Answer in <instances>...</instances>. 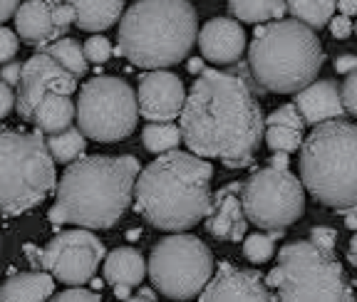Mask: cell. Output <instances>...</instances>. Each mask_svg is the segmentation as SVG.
Masks as SVG:
<instances>
[{"label": "cell", "mask_w": 357, "mask_h": 302, "mask_svg": "<svg viewBox=\"0 0 357 302\" xmlns=\"http://www.w3.org/2000/svg\"><path fill=\"white\" fill-rule=\"evenodd\" d=\"M13 109H15V92H13V84H8L6 79H0V119H6Z\"/></svg>", "instance_id": "37"}, {"label": "cell", "mask_w": 357, "mask_h": 302, "mask_svg": "<svg viewBox=\"0 0 357 302\" xmlns=\"http://www.w3.org/2000/svg\"><path fill=\"white\" fill-rule=\"evenodd\" d=\"M271 166L288 168V154H285V151H273V157H271Z\"/></svg>", "instance_id": "42"}, {"label": "cell", "mask_w": 357, "mask_h": 302, "mask_svg": "<svg viewBox=\"0 0 357 302\" xmlns=\"http://www.w3.org/2000/svg\"><path fill=\"white\" fill-rule=\"evenodd\" d=\"M20 72H22V65L20 62H6V67H3V72H0V77L6 79L8 84H17L20 82Z\"/></svg>", "instance_id": "39"}, {"label": "cell", "mask_w": 357, "mask_h": 302, "mask_svg": "<svg viewBox=\"0 0 357 302\" xmlns=\"http://www.w3.org/2000/svg\"><path fill=\"white\" fill-rule=\"evenodd\" d=\"M137 157H79L67 164L57 184L50 223H73L89 230L117 225L134 201V184L139 176Z\"/></svg>", "instance_id": "3"}, {"label": "cell", "mask_w": 357, "mask_h": 302, "mask_svg": "<svg viewBox=\"0 0 357 302\" xmlns=\"http://www.w3.org/2000/svg\"><path fill=\"white\" fill-rule=\"evenodd\" d=\"M142 141L151 154H164V151L176 149L184 141V136H181V127H176L174 122H149L142 132Z\"/></svg>", "instance_id": "29"}, {"label": "cell", "mask_w": 357, "mask_h": 302, "mask_svg": "<svg viewBox=\"0 0 357 302\" xmlns=\"http://www.w3.org/2000/svg\"><path fill=\"white\" fill-rule=\"evenodd\" d=\"M357 70V55H350V52H345V55H337L335 57V72L337 74H350Z\"/></svg>", "instance_id": "38"}, {"label": "cell", "mask_w": 357, "mask_h": 302, "mask_svg": "<svg viewBox=\"0 0 357 302\" xmlns=\"http://www.w3.org/2000/svg\"><path fill=\"white\" fill-rule=\"evenodd\" d=\"M47 149H50L55 164H70L79 159L87 149V136L79 127H67L57 134H47Z\"/></svg>", "instance_id": "27"}, {"label": "cell", "mask_w": 357, "mask_h": 302, "mask_svg": "<svg viewBox=\"0 0 357 302\" xmlns=\"http://www.w3.org/2000/svg\"><path fill=\"white\" fill-rule=\"evenodd\" d=\"M241 201L248 223L261 230H285L303 218L305 186L290 168L266 166L243 181Z\"/></svg>", "instance_id": "11"}, {"label": "cell", "mask_w": 357, "mask_h": 302, "mask_svg": "<svg viewBox=\"0 0 357 302\" xmlns=\"http://www.w3.org/2000/svg\"><path fill=\"white\" fill-rule=\"evenodd\" d=\"M325 65V50L310 25L301 20H273L256 28L248 47V70L263 92L296 95L315 82Z\"/></svg>", "instance_id": "5"}, {"label": "cell", "mask_w": 357, "mask_h": 302, "mask_svg": "<svg viewBox=\"0 0 357 302\" xmlns=\"http://www.w3.org/2000/svg\"><path fill=\"white\" fill-rule=\"evenodd\" d=\"M102 295L95 290H87L82 285H70L65 292L55 295V302H100Z\"/></svg>", "instance_id": "33"}, {"label": "cell", "mask_w": 357, "mask_h": 302, "mask_svg": "<svg viewBox=\"0 0 357 302\" xmlns=\"http://www.w3.org/2000/svg\"><path fill=\"white\" fill-rule=\"evenodd\" d=\"M342 216H345V225L350 230H357V206L355 208H347V211H342Z\"/></svg>", "instance_id": "45"}, {"label": "cell", "mask_w": 357, "mask_h": 302, "mask_svg": "<svg viewBox=\"0 0 357 302\" xmlns=\"http://www.w3.org/2000/svg\"><path fill=\"white\" fill-rule=\"evenodd\" d=\"M67 3L75 6L77 13L75 25L84 33H102L112 28L124 10V0H67Z\"/></svg>", "instance_id": "23"}, {"label": "cell", "mask_w": 357, "mask_h": 302, "mask_svg": "<svg viewBox=\"0 0 357 302\" xmlns=\"http://www.w3.org/2000/svg\"><path fill=\"white\" fill-rule=\"evenodd\" d=\"M127 238H132V241H134V238H139V230H129Z\"/></svg>", "instance_id": "48"}, {"label": "cell", "mask_w": 357, "mask_h": 302, "mask_svg": "<svg viewBox=\"0 0 357 302\" xmlns=\"http://www.w3.org/2000/svg\"><path fill=\"white\" fill-rule=\"evenodd\" d=\"M340 95H342V104H345V112L357 117V70L345 77Z\"/></svg>", "instance_id": "34"}, {"label": "cell", "mask_w": 357, "mask_h": 302, "mask_svg": "<svg viewBox=\"0 0 357 302\" xmlns=\"http://www.w3.org/2000/svg\"><path fill=\"white\" fill-rule=\"evenodd\" d=\"M132 300H137V302H154L156 295H154V290H149V287H142L137 295H132Z\"/></svg>", "instance_id": "46"}, {"label": "cell", "mask_w": 357, "mask_h": 302, "mask_svg": "<svg viewBox=\"0 0 357 302\" xmlns=\"http://www.w3.org/2000/svg\"><path fill=\"white\" fill-rule=\"evenodd\" d=\"M77 90V74L62 67L55 57L35 52L25 65H22L20 82L15 92V112L25 122H33L35 106L47 92H60V95H73Z\"/></svg>", "instance_id": "13"}, {"label": "cell", "mask_w": 357, "mask_h": 302, "mask_svg": "<svg viewBox=\"0 0 357 302\" xmlns=\"http://www.w3.org/2000/svg\"><path fill=\"white\" fill-rule=\"evenodd\" d=\"M293 102L301 109L307 127L330 122V119H342L347 114L345 104H342L340 90L330 79H315V82H310L301 92H296Z\"/></svg>", "instance_id": "18"}, {"label": "cell", "mask_w": 357, "mask_h": 302, "mask_svg": "<svg viewBox=\"0 0 357 302\" xmlns=\"http://www.w3.org/2000/svg\"><path fill=\"white\" fill-rule=\"evenodd\" d=\"M301 181L318 203L337 213L357 206V124H315L301 146Z\"/></svg>", "instance_id": "6"}, {"label": "cell", "mask_w": 357, "mask_h": 302, "mask_svg": "<svg viewBox=\"0 0 357 302\" xmlns=\"http://www.w3.org/2000/svg\"><path fill=\"white\" fill-rule=\"evenodd\" d=\"M137 92L119 77H92L82 84L77 100V124L84 136L102 144L122 141L137 129Z\"/></svg>", "instance_id": "10"}, {"label": "cell", "mask_w": 357, "mask_h": 302, "mask_svg": "<svg viewBox=\"0 0 357 302\" xmlns=\"http://www.w3.org/2000/svg\"><path fill=\"white\" fill-rule=\"evenodd\" d=\"M105 243L89 228L62 230L40 251V265L65 285H84L105 260Z\"/></svg>", "instance_id": "12"}, {"label": "cell", "mask_w": 357, "mask_h": 302, "mask_svg": "<svg viewBox=\"0 0 357 302\" xmlns=\"http://www.w3.org/2000/svg\"><path fill=\"white\" fill-rule=\"evenodd\" d=\"M146 275V263L139 251L134 248H114L109 255H105V280L109 285H142Z\"/></svg>", "instance_id": "24"}, {"label": "cell", "mask_w": 357, "mask_h": 302, "mask_svg": "<svg viewBox=\"0 0 357 302\" xmlns=\"http://www.w3.org/2000/svg\"><path fill=\"white\" fill-rule=\"evenodd\" d=\"M285 8L296 20L310 25L312 30H320L335 15L337 0H285Z\"/></svg>", "instance_id": "28"}, {"label": "cell", "mask_w": 357, "mask_h": 302, "mask_svg": "<svg viewBox=\"0 0 357 302\" xmlns=\"http://www.w3.org/2000/svg\"><path fill=\"white\" fill-rule=\"evenodd\" d=\"M352 238H350V248H347V260H350V265H355L357 268V230H352Z\"/></svg>", "instance_id": "44"}, {"label": "cell", "mask_w": 357, "mask_h": 302, "mask_svg": "<svg viewBox=\"0 0 357 302\" xmlns=\"http://www.w3.org/2000/svg\"><path fill=\"white\" fill-rule=\"evenodd\" d=\"M38 52H45V55L55 57L62 67H67L73 74H77V77H84V74H87V55H84V45H79L77 40L62 35V38L50 40V42L40 45Z\"/></svg>", "instance_id": "26"}, {"label": "cell", "mask_w": 357, "mask_h": 302, "mask_svg": "<svg viewBox=\"0 0 357 302\" xmlns=\"http://www.w3.org/2000/svg\"><path fill=\"white\" fill-rule=\"evenodd\" d=\"M199 20L189 0H137L119 23V55L142 70H167L189 57Z\"/></svg>", "instance_id": "4"}, {"label": "cell", "mask_w": 357, "mask_h": 302, "mask_svg": "<svg viewBox=\"0 0 357 302\" xmlns=\"http://www.w3.org/2000/svg\"><path fill=\"white\" fill-rule=\"evenodd\" d=\"M199 50L204 60L234 65L245 50V33L234 17H213L199 30Z\"/></svg>", "instance_id": "17"}, {"label": "cell", "mask_w": 357, "mask_h": 302, "mask_svg": "<svg viewBox=\"0 0 357 302\" xmlns=\"http://www.w3.org/2000/svg\"><path fill=\"white\" fill-rule=\"evenodd\" d=\"M337 10L347 17H355L357 15V0H337Z\"/></svg>", "instance_id": "41"}, {"label": "cell", "mask_w": 357, "mask_h": 302, "mask_svg": "<svg viewBox=\"0 0 357 302\" xmlns=\"http://www.w3.org/2000/svg\"><path fill=\"white\" fill-rule=\"evenodd\" d=\"M213 166L194 151H164L134 184V208L149 225L178 233L199 225L211 208Z\"/></svg>", "instance_id": "2"}, {"label": "cell", "mask_w": 357, "mask_h": 302, "mask_svg": "<svg viewBox=\"0 0 357 302\" xmlns=\"http://www.w3.org/2000/svg\"><path fill=\"white\" fill-rule=\"evenodd\" d=\"M73 119H77V104L70 100V95L47 92L38 102L33 114V122L43 134H57L62 129L73 127Z\"/></svg>", "instance_id": "21"}, {"label": "cell", "mask_w": 357, "mask_h": 302, "mask_svg": "<svg viewBox=\"0 0 357 302\" xmlns=\"http://www.w3.org/2000/svg\"><path fill=\"white\" fill-rule=\"evenodd\" d=\"M178 127L189 151L243 168L263 144L266 117L243 74L204 70L186 95Z\"/></svg>", "instance_id": "1"}, {"label": "cell", "mask_w": 357, "mask_h": 302, "mask_svg": "<svg viewBox=\"0 0 357 302\" xmlns=\"http://www.w3.org/2000/svg\"><path fill=\"white\" fill-rule=\"evenodd\" d=\"M241 186L243 184H229L211 196V208L204 221H206L208 235H213L216 241H243L248 218L241 201Z\"/></svg>", "instance_id": "16"}, {"label": "cell", "mask_w": 357, "mask_h": 302, "mask_svg": "<svg viewBox=\"0 0 357 302\" xmlns=\"http://www.w3.org/2000/svg\"><path fill=\"white\" fill-rule=\"evenodd\" d=\"M355 297H357V295H355Z\"/></svg>", "instance_id": "50"}, {"label": "cell", "mask_w": 357, "mask_h": 302, "mask_svg": "<svg viewBox=\"0 0 357 302\" xmlns=\"http://www.w3.org/2000/svg\"><path fill=\"white\" fill-rule=\"evenodd\" d=\"M204 57H194V60H189V72L191 74H201L204 72Z\"/></svg>", "instance_id": "47"}, {"label": "cell", "mask_w": 357, "mask_h": 302, "mask_svg": "<svg viewBox=\"0 0 357 302\" xmlns=\"http://www.w3.org/2000/svg\"><path fill=\"white\" fill-rule=\"evenodd\" d=\"M84 55H87V60H89V62H95V65H105V62L112 57V45H109V40L102 38V35H95V38H87V42H84Z\"/></svg>", "instance_id": "31"}, {"label": "cell", "mask_w": 357, "mask_h": 302, "mask_svg": "<svg viewBox=\"0 0 357 302\" xmlns=\"http://www.w3.org/2000/svg\"><path fill=\"white\" fill-rule=\"evenodd\" d=\"M112 287H114V297L117 300H132V285L119 283V285H112Z\"/></svg>", "instance_id": "43"}, {"label": "cell", "mask_w": 357, "mask_h": 302, "mask_svg": "<svg viewBox=\"0 0 357 302\" xmlns=\"http://www.w3.org/2000/svg\"><path fill=\"white\" fill-rule=\"evenodd\" d=\"M266 283L285 302L355 300L335 253L323 251L312 241H296L280 248L278 265L266 275Z\"/></svg>", "instance_id": "8"}, {"label": "cell", "mask_w": 357, "mask_h": 302, "mask_svg": "<svg viewBox=\"0 0 357 302\" xmlns=\"http://www.w3.org/2000/svg\"><path fill=\"white\" fill-rule=\"evenodd\" d=\"M229 10L241 23H273L288 13L285 0H229Z\"/></svg>", "instance_id": "25"}, {"label": "cell", "mask_w": 357, "mask_h": 302, "mask_svg": "<svg viewBox=\"0 0 357 302\" xmlns=\"http://www.w3.org/2000/svg\"><path fill=\"white\" fill-rule=\"evenodd\" d=\"M17 47H20V38L10 28L0 25V65L10 62L17 55Z\"/></svg>", "instance_id": "32"}, {"label": "cell", "mask_w": 357, "mask_h": 302, "mask_svg": "<svg viewBox=\"0 0 357 302\" xmlns=\"http://www.w3.org/2000/svg\"><path fill=\"white\" fill-rule=\"evenodd\" d=\"M303 119L301 109L293 104H283L266 117V132H263V141L268 144L271 151H285V154H296L303 146Z\"/></svg>", "instance_id": "20"}, {"label": "cell", "mask_w": 357, "mask_h": 302, "mask_svg": "<svg viewBox=\"0 0 357 302\" xmlns=\"http://www.w3.org/2000/svg\"><path fill=\"white\" fill-rule=\"evenodd\" d=\"M137 102L139 117H144L146 122H174L181 117L186 102L184 82L169 70H149L139 79Z\"/></svg>", "instance_id": "14"}, {"label": "cell", "mask_w": 357, "mask_h": 302, "mask_svg": "<svg viewBox=\"0 0 357 302\" xmlns=\"http://www.w3.org/2000/svg\"><path fill=\"white\" fill-rule=\"evenodd\" d=\"M149 278L169 300H191L213 275V253L196 235L178 230L156 243L149 255Z\"/></svg>", "instance_id": "9"}, {"label": "cell", "mask_w": 357, "mask_h": 302, "mask_svg": "<svg viewBox=\"0 0 357 302\" xmlns=\"http://www.w3.org/2000/svg\"><path fill=\"white\" fill-rule=\"evenodd\" d=\"M15 30L28 45L40 47L65 35L55 23V0H28L15 10Z\"/></svg>", "instance_id": "19"}, {"label": "cell", "mask_w": 357, "mask_h": 302, "mask_svg": "<svg viewBox=\"0 0 357 302\" xmlns=\"http://www.w3.org/2000/svg\"><path fill=\"white\" fill-rule=\"evenodd\" d=\"M55 292L50 273H17L0 287V302H43Z\"/></svg>", "instance_id": "22"}, {"label": "cell", "mask_w": 357, "mask_h": 302, "mask_svg": "<svg viewBox=\"0 0 357 302\" xmlns=\"http://www.w3.org/2000/svg\"><path fill=\"white\" fill-rule=\"evenodd\" d=\"M355 35H357V23H355Z\"/></svg>", "instance_id": "49"}, {"label": "cell", "mask_w": 357, "mask_h": 302, "mask_svg": "<svg viewBox=\"0 0 357 302\" xmlns=\"http://www.w3.org/2000/svg\"><path fill=\"white\" fill-rule=\"evenodd\" d=\"M328 28H330V33H333V38L335 40H347L352 33H355V25H352V20L347 15H337V17H330V23H328Z\"/></svg>", "instance_id": "36"}, {"label": "cell", "mask_w": 357, "mask_h": 302, "mask_svg": "<svg viewBox=\"0 0 357 302\" xmlns=\"http://www.w3.org/2000/svg\"><path fill=\"white\" fill-rule=\"evenodd\" d=\"M17 8H20V0H0V23H6L8 17L15 15Z\"/></svg>", "instance_id": "40"}, {"label": "cell", "mask_w": 357, "mask_h": 302, "mask_svg": "<svg viewBox=\"0 0 357 302\" xmlns=\"http://www.w3.org/2000/svg\"><path fill=\"white\" fill-rule=\"evenodd\" d=\"M199 300L204 302H268L275 300L271 287L258 270H243L231 263H221L216 275L201 290Z\"/></svg>", "instance_id": "15"}, {"label": "cell", "mask_w": 357, "mask_h": 302, "mask_svg": "<svg viewBox=\"0 0 357 302\" xmlns=\"http://www.w3.org/2000/svg\"><path fill=\"white\" fill-rule=\"evenodd\" d=\"M283 238V230H268V233H253L243 241V255L253 265L268 263L275 255V241Z\"/></svg>", "instance_id": "30"}, {"label": "cell", "mask_w": 357, "mask_h": 302, "mask_svg": "<svg viewBox=\"0 0 357 302\" xmlns=\"http://www.w3.org/2000/svg\"><path fill=\"white\" fill-rule=\"evenodd\" d=\"M310 241L315 246H320L323 251L335 253V246H337V230L328 228V225H315L310 228Z\"/></svg>", "instance_id": "35"}, {"label": "cell", "mask_w": 357, "mask_h": 302, "mask_svg": "<svg viewBox=\"0 0 357 302\" xmlns=\"http://www.w3.org/2000/svg\"><path fill=\"white\" fill-rule=\"evenodd\" d=\"M55 191V159L43 132L0 129V216H22Z\"/></svg>", "instance_id": "7"}]
</instances>
